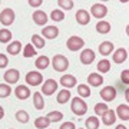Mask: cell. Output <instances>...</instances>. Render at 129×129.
Returning <instances> with one entry per match:
<instances>
[{
	"label": "cell",
	"mask_w": 129,
	"mask_h": 129,
	"mask_svg": "<svg viewBox=\"0 0 129 129\" xmlns=\"http://www.w3.org/2000/svg\"><path fill=\"white\" fill-rule=\"evenodd\" d=\"M3 116H5V109H3V106L0 105V120L3 119Z\"/></svg>",
	"instance_id": "7bdbcfd3"
},
{
	"label": "cell",
	"mask_w": 129,
	"mask_h": 129,
	"mask_svg": "<svg viewBox=\"0 0 129 129\" xmlns=\"http://www.w3.org/2000/svg\"><path fill=\"white\" fill-rule=\"evenodd\" d=\"M78 93L80 98H89L90 96V88L88 85H78Z\"/></svg>",
	"instance_id": "1f68e13d"
},
{
	"label": "cell",
	"mask_w": 129,
	"mask_h": 129,
	"mask_svg": "<svg viewBox=\"0 0 129 129\" xmlns=\"http://www.w3.org/2000/svg\"><path fill=\"white\" fill-rule=\"evenodd\" d=\"M60 85H62L64 89L73 88V86H76V78H75L73 75H63V76L60 78Z\"/></svg>",
	"instance_id": "2e32d148"
},
{
	"label": "cell",
	"mask_w": 129,
	"mask_h": 129,
	"mask_svg": "<svg viewBox=\"0 0 129 129\" xmlns=\"http://www.w3.org/2000/svg\"><path fill=\"white\" fill-rule=\"evenodd\" d=\"M103 76H102L101 73H90L88 76V83L90 85V86H93V88H98V86H101L102 83H103Z\"/></svg>",
	"instance_id": "ac0fdd59"
},
{
	"label": "cell",
	"mask_w": 129,
	"mask_h": 129,
	"mask_svg": "<svg viewBox=\"0 0 129 129\" xmlns=\"http://www.w3.org/2000/svg\"><path fill=\"white\" fill-rule=\"evenodd\" d=\"M23 56H24V57H32V56H36V49H35V46H33L32 43L24 46Z\"/></svg>",
	"instance_id": "8d00e7d4"
},
{
	"label": "cell",
	"mask_w": 129,
	"mask_h": 129,
	"mask_svg": "<svg viewBox=\"0 0 129 129\" xmlns=\"http://www.w3.org/2000/svg\"><path fill=\"white\" fill-rule=\"evenodd\" d=\"M90 13H92L93 17L96 19H103L108 14V7H106L105 5H101V3H95V5L90 7Z\"/></svg>",
	"instance_id": "8992f818"
},
{
	"label": "cell",
	"mask_w": 129,
	"mask_h": 129,
	"mask_svg": "<svg viewBox=\"0 0 129 129\" xmlns=\"http://www.w3.org/2000/svg\"><path fill=\"white\" fill-rule=\"evenodd\" d=\"M42 5V0H29V6L32 7H39Z\"/></svg>",
	"instance_id": "b9f144b4"
},
{
	"label": "cell",
	"mask_w": 129,
	"mask_h": 129,
	"mask_svg": "<svg viewBox=\"0 0 129 129\" xmlns=\"http://www.w3.org/2000/svg\"><path fill=\"white\" fill-rule=\"evenodd\" d=\"M78 129H83V128H78Z\"/></svg>",
	"instance_id": "f6af8a7d"
},
{
	"label": "cell",
	"mask_w": 129,
	"mask_h": 129,
	"mask_svg": "<svg viewBox=\"0 0 129 129\" xmlns=\"http://www.w3.org/2000/svg\"><path fill=\"white\" fill-rule=\"evenodd\" d=\"M52 64H53V69L56 72H64V70L69 68V60L63 55H56L52 59Z\"/></svg>",
	"instance_id": "7a4b0ae2"
},
{
	"label": "cell",
	"mask_w": 129,
	"mask_h": 129,
	"mask_svg": "<svg viewBox=\"0 0 129 129\" xmlns=\"http://www.w3.org/2000/svg\"><path fill=\"white\" fill-rule=\"evenodd\" d=\"M70 109L76 116H83L86 112H88V105L86 102L83 101L82 98H73L72 99V103H70Z\"/></svg>",
	"instance_id": "6da1fadb"
},
{
	"label": "cell",
	"mask_w": 129,
	"mask_h": 129,
	"mask_svg": "<svg viewBox=\"0 0 129 129\" xmlns=\"http://www.w3.org/2000/svg\"><path fill=\"white\" fill-rule=\"evenodd\" d=\"M19 78H20V72H19L17 69H9V70H6L5 76H3V79H5V82L7 83V85L17 83Z\"/></svg>",
	"instance_id": "9c48e42d"
},
{
	"label": "cell",
	"mask_w": 129,
	"mask_h": 129,
	"mask_svg": "<svg viewBox=\"0 0 129 129\" xmlns=\"http://www.w3.org/2000/svg\"><path fill=\"white\" fill-rule=\"evenodd\" d=\"M76 22H78L80 26L88 24L89 22H90V14H89L88 10H85V9L78 10V13H76Z\"/></svg>",
	"instance_id": "8fae6325"
},
{
	"label": "cell",
	"mask_w": 129,
	"mask_h": 129,
	"mask_svg": "<svg viewBox=\"0 0 129 129\" xmlns=\"http://www.w3.org/2000/svg\"><path fill=\"white\" fill-rule=\"evenodd\" d=\"M112 50H113V43H112V42L105 40L99 45V53H101L102 56H109L112 53Z\"/></svg>",
	"instance_id": "ffe728a7"
},
{
	"label": "cell",
	"mask_w": 129,
	"mask_h": 129,
	"mask_svg": "<svg viewBox=\"0 0 129 129\" xmlns=\"http://www.w3.org/2000/svg\"><path fill=\"white\" fill-rule=\"evenodd\" d=\"M0 5H2V2H0Z\"/></svg>",
	"instance_id": "bcb514c9"
},
{
	"label": "cell",
	"mask_w": 129,
	"mask_h": 129,
	"mask_svg": "<svg viewBox=\"0 0 129 129\" xmlns=\"http://www.w3.org/2000/svg\"><path fill=\"white\" fill-rule=\"evenodd\" d=\"M14 19H16V14H14L13 9L7 7V9L2 10V13H0V23L3 26H10L14 22Z\"/></svg>",
	"instance_id": "277c9868"
},
{
	"label": "cell",
	"mask_w": 129,
	"mask_h": 129,
	"mask_svg": "<svg viewBox=\"0 0 129 129\" xmlns=\"http://www.w3.org/2000/svg\"><path fill=\"white\" fill-rule=\"evenodd\" d=\"M93 60H95V52L92 49L82 50V53H80V62L83 64H90V63H93Z\"/></svg>",
	"instance_id": "5bb4252c"
},
{
	"label": "cell",
	"mask_w": 129,
	"mask_h": 129,
	"mask_svg": "<svg viewBox=\"0 0 129 129\" xmlns=\"http://www.w3.org/2000/svg\"><path fill=\"white\" fill-rule=\"evenodd\" d=\"M14 95H16L17 99L24 101V99H27V98L30 96V90H29L27 86H24V85H19V86H16V89H14Z\"/></svg>",
	"instance_id": "9a60e30c"
},
{
	"label": "cell",
	"mask_w": 129,
	"mask_h": 129,
	"mask_svg": "<svg viewBox=\"0 0 129 129\" xmlns=\"http://www.w3.org/2000/svg\"><path fill=\"white\" fill-rule=\"evenodd\" d=\"M6 49H7V53H9V55L16 56V55L20 53V50H22V43L17 42V40H14V42H12V43H9Z\"/></svg>",
	"instance_id": "44dd1931"
},
{
	"label": "cell",
	"mask_w": 129,
	"mask_h": 129,
	"mask_svg": "<svg viewBox=\"0 0 129 129\" xmlns=\"http://www.w3.org/2000/svg\"><path fill=\"white\" fill-rule=\"evenodd\" d=\"M47 14L43 12V10H35L33 12V22L39 26H45L47 23Z\"/></svg>",
	"instance_id": "30bf717a"
},
{
	"label": "cell",
	"mask_w": 129,
	"mask_h": 129,
	"mask_svg": "<svg viewBox=\"0 0 129 129\" xmlns=\"http://www.w3.org/2000/svg\"><path fill=\"white\" fill-rule=\"evenodd\" d=\"M128 59V50L123 49V47H120L118 50H115V53L112 55V60L115 62V63H123L125 60Z\"/></svg>",
	"instance_id": "7c38bea8"
},
{
	"label": "cell",
	"mask_w": 129,
	"mask_h": 129,
	"mask_svg": "<svg viewBox=\"0 0 129 129\" xmlns=\"http://www.w3.org/2000/svg\"><path fill=\"white\" fill-rule=\"evenodd\" d=\"M46 118L50 120V123L52 122H60V120L63 119V113L59 112V111H52L50 113H47Z\"/></svg>",
	"instance_id": "4dcf8cb0"
},
{
	"label": "cell",
	"mask_w": 129,
	"mask_h": 129,
	"mask_svg": "<svg viewBox=\"0 0 129 129\" xmlns=\"http://www.w3.org/2000/svg\"><path fill=\"white\" fill-rule=\"evenodd\" d=\"M99 93H101V98L105 102H112L116 98V88H113V86H105Z\"/></svg>",
	"instance_id": "ba28073f"
},
{
	"label": "cell",
	"mask_w": 129,
	"mask_h": 129,
	"mask_svg": "<svg viewBox=\"0 0 129 129\" xmlns=\"http://www.w3.org/2000/svg\"><path fill=\"white\" fill-rule=\"evenodd\" d=\"M55 90H57V82H56L55 79H47L46 82L43 83V88H42L43 95L50 96V95L55 93Z\"/></svg>",
	"instance_id": "52a82bcc"
},
{
	"label": "cell",
	"mask_w": 129,
	"mask_h": 129,
	"mask_svg": "<svg viewBox=\"0 0 129 129\" xmlns=\"http://www.w3.org/2000/svg\"><path fill=\"white\" fill-rule=\"evenodd\" d=\"M50 125V120L47 119L46 116H39L36 120H35V126L37 129H47Z\"/></svg>",
	"instance_id": "4316f807"
},
{
	"label": "cell",
	"mask_w": 129,
	"mask_h": 129,
	"mask_svg": "<svg viewBox=\"0 0 129 129\" xmlns=\"http://www.w3.org/2000/svg\"><path fill=\"white\" fill-rule=\"evenodd\" d=\"M69 99H70V90H68V89L60 90V92L57 93V98H56L57 103H60V105H63V103H66V102H69Z\"/></svg>",
	"instance_id": "484cf974"
},
{
	"label": "cell",
	"mask_w": 129,
	"mask_h": 129,
	"mask_svg": "<svg viewBox=\"0 0 129 129\" xmlns=\"http://www.w3.org/2000/svg\"><path fill=\"white\" fill-rule=\"evenodd\" d=\"M16 120L20 123H27L29 122V113L26 111H17L16 112Z\"/></svg>",
	"instance_id": "836d02e7"
},
{
	"label": "cell",
	"mask_w": 129,
	"mask_h": 129,
	"mask_svg": "<svg viewBox=\"0 0 129 129\" xmlns=\"http://www.w3.org/2000/svg\"><path fill=\"white\" fill-rule=\"evenodd\" d=\"M85 125H86V129H98L101 123H99L98 116H89L85 122Z\"/></svg>",
	"instance_id": "83f0119b"
},
{
	"label": "cell",
	"mask_w": 129,
	"mask_h": 129,
	"mask_svg": "<svg viewBox=\"0 0 129 129\" xmlns=\"http://www.w3.org/2000/svg\"><path fill=\"white\" fill-rule=\"evenodd\" d=\"M12 129H13V128H12Z\"/></svg>",
	"instance_id": "7dc6e473"
},
{
	"label": "cell",
	"mask_w": 129,
	"mask_h": 129,
	"mask_svg": "<svg viewBox=\"0 0 129 129\" xmlns=\"http://www.w3.org/2000/svg\"><path fill=\"white\" fill-rule=\"evenodd\" d=\"M49 63H50V60H49L47 56H39L36 59V62H35V66H36L39 70H43L49 66Z\"/></svg>",
	"instance_id": "d4e9b609"
},
{
	"label": "cell",
	"mask_w": 129,
	"mask_h": 129,
	"mask_svg": "<svg viewBox=\"0 0 129 129\" xmlns=\"http://www.w3.org/2000/svg\"><path fill=\"white\" fill-rule=\"evenodd\" d=\"M32 45L33 46H36L37 49H43L45 47V39L40 36V35H33L32 36Z\"/></svg>",
	"instance_id": "f1b7e54d"
},
{
	"label": "cell",
	"mask_w": 129,
	"mask_h": 129,
	"mask_svg": "<svg viewBox=\"0 0 129 129\" xmlns=\"http://www.w3.org/2000/svg\"><path fill=\"white\" fill-rule=\"evenodd\" d=\"M7 64H9V57L3 53H0V69H5L7 68Z\"/></svg>",
	"instance_id": "f35d334b"
},
{
	"label": "cell",
	"mask_w": 129,
	"mask_h": 129,
	"mask_svg": "<svg viewBox=\"0 0 129 129\" xmlns=\"http://www.w3.org/2000/svg\"><path fill=\"white\" fill-rule=\"evenodd\" d=\"M66 46H68V49L70 52H78L85 46V40L79 36H70L68 39V42H66Z\"/></svg>",
	"instance_id": "3957f363"
},
{
	"label": "cell",
	"mask_w": 129,
	"mask_h": 129,
	"mask_svg": "<svg viewBox=\"0 0 129 129\" xmlns=\"http://www.w3.org/2000/svg\"><path fill=\"white\" fill-rule=\"evenodd\" d=\"M108 109H109V108H108V105H106L105 102H99V103L95 105V113H96L98 116H102Z\"/></svg>",
	"instance_id": "e575fe53"
},
{
	"label": "cell",
	"mask_w": 129,
	"mask_h": 129,
	"mask_svg": "<svg viewBox=\"0 0 129 129\" xmlns=\"http://www.w3.org/2000/svg\"><path fill=\"white\" fill-rule=\"evenodd\" d=\"M96 32L101 33V35H106V33L111 32V23L109 22H105V20H101L96 23Z\"/></svg>",
	"instance_id": "cb8c5ba5"
},
{
	"label": "cell",
	"mask_w": 129,
	"mask_h": 129,
	"mask_svg": "<svg viewBox=\"0 0 129 129\" xmlns=\"http://www.w3.org/2000/svg\"><path fill=\"white\" fill-rule=\"evenodd\" d=\"M59 129H75V123L73 122H64L63 125H60Z\"/></svg>",
	"instance_id": "60d3db41"
},
{
	"label": "cell",
	"mask_w": 129,
	"mask_h": 129,
	"mask_svg": "<svg viewBox=\"0 0 129 129\" xmlns=\"http://www.w3.org/2000/svg\"><path fill=\"white\" fill-rule=\"evenodd\" d=\"M115 129H128V128H126L125 125H118V126H116Z\"/></svg>",
	"instance_id": "ee69618b"
},
{
	"label": "cell",
	"mask_w": 129,
	"mask_h": 129,
	"mask_svg": "<svg viewBox=\"0 0 129 129\" xmlns=\"http://www.w3.org/2000/svg\"><path fill=\"white\" fill-rule=\"evenodd\" d=\"M96 69H98V72L99 73H108L109 70H111V62L108 59H102V60H99L98 62V66H96Z\"/></svg>",
	"instance_id": "603a6c76"
},
{
	"label": "cell",
	"mask_w": 129,
	"mask_h": 129,
	"mask_svg": "<svg viewBox=\"0 0 129 129\" xmlns=\"http://www.w3.org/2000/svg\"><path fill=\"white\" fill-rule=\"evenodd\" d=\"M57 5H59V7H60V10L63 9V10H70L72 7H73V2L72 0H59L57 2Z\"/></svg>",
	"instance_id": "74e56055"
},
{
	"label": "cell",
	"mask_w": 129,
	"mask_h": 129,
	"mask_svg": "<svg viewBox=\"0 0 129 129\" xmlns=\"http://www.w3.org/2000/svg\"><path fill=\"white\" fill-rule=\"evenodd\" d=\"M26 82L27 85L30 86H37V85H40L43 82V76H42L40 72H37V70H32V72H29L26 75Z\"/></svg>",
	"instance_id": "5b68a950"
},
{
	"label": "cell",
	"mask_w": 129,
	"mask_h": 129,
	"mask_svg": "<svg viewBox=\"0 0 129 129\" xmlns=\"http://www.w3.org/2000/svg\"><path fill=\"white\" fill-rule=\"evenodd\" d=\"M33 105L37 111H42L45 108V101H43V96H42L40 92H35L33 93Z\"/></svg>",
	"instance_id": "7402d4cb"
},
{
	"label": "cell",
	"mask_w": 129,
	"mask_h": 129,
	"mask_svg": "<svg viewBox=\"0 0 129 129\" xmlns=\"http://www.w3.org/2000/svg\"><path fill=\"white\" fill-rule=\"evenodd\" d=\"M50 19L53 20V22H62V20L64 19V13H63V10H60V9L52 10V13H50Z\"/></svg>",
	"instance_id": "d6a6232c"
},
{
	"label": "cell",
	"mask_w": 129,
	"mask_h": 129,
	"mask_svg": "<svg viewBox=\"0 0 129 129\" xmlns=\"http://www.w3.org/2000/svg\"><path fill=\"white\" fill-rule=\"evenodd\" d=\"M115 120H116V115H115V111H112V109H108L102 115V122L106 126H112V125L115 123Z\"/></svg>",
	"instance_id": "e0dca14e"
},
{
	"label": "cell",
	"mask_w": 129,
	"mask_h": 129,
	"mask_svg": "<svg viewBox=\"0 0 129 129\" xmlns=\"http://www.w3.org/2000/svg\"><path fill=\"white\" fill-rule=\"evenodd\" d=\"M120 80H122L123 83H126V85L129 83V70L128 69H125L123 72L120 73Z\"/></svg>",
	"instance_id": "ab89813d"
},
{
	"label": "cell",
	"mask_w": 129,
	"mask_h": 129,
	"mask_svg": "<svg viewBox=\"0 0 129 129\" xmlns=\"http://www.w3.org/2000/svg\"><path fill=\"white\" fill-rule=\"evenodd\" d=\"M115 115L118 116V118H120L122 120H129V106L126 105V103H122V105H119L118 106V109H116V112H115Z\"/></svg>",
	"instance_id": "d6986e66"
},
{
	"label": "cell",
	"mask_w": 129,
	"mask_h": 129,
	"mask_svg": "<svg viewBox=\"0 0 129 129\" xmlns=\"http://www.w3.org/2000/svg\"><path fill=\"white\" fill-rule=\"evenodd\" d=\"M12 93V88L7 83H0V98H7Z\"/></svg>",
	"instance_id": "d590c367"
},
{
	"label": "cell",
	"mask_w": 129,
	"mask_h": 129,
	"mask_svg": "<svg viewBox=\"0 0 129 129\" xmlns=\"http://www.w3.org/2000/svg\"><path fill=\"white\" fill-rule=\"evenodd\" d=\"M12 40V32L9 29H0V43H9Z\"/></svg>",
	"instance_id": "f546056e"
},
{
	"label": "cell",
	"mask_w": 129,
	"mask_h": 129,
	"mask_svg": "<svg viewBox=\"0 0 129 129\" xmlns=\"http://www.w3.org/2000/svg\"><path fill=\"white\" fill-rule=\"evenodd\" d=\"M59 36V29L56 26H46L42 30V37H46V39H56Z\"/></svg>",
	"instance_id": "4fadbf2b"
}]
</instances>
